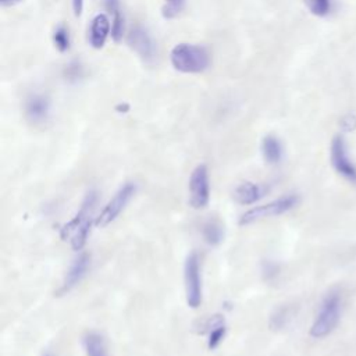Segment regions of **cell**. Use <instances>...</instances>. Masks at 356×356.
Listing matches in <instances>:
<instances>
[{"mask_svg": "<svg viewBox=\"0 0 356 356\" xmlns=\"http://www.w3.org/2000/svg\"><path fill=\"white\" fill-rule=\"evenodd\" d=\"M331 164L339 175L356 185V165L348 154L346 143L342 136H335L331 142Z\"/></svg>", "mask_w": 356, "mask_h": 356, "instance_id": "9c48e42d", "label": "cell"}, {"mask_svg": "<svg viewBox=\"0 0 356 356\" xmlns=\"http://www.w3.org/2000/svg\"><path fill=\"white\" fill-rule=\"evenodd\" d=\"M172 67L184 74H199L209 68L210 54L203 46L179 43L170 53Z\"/></svg>", "mask_w": 356, "mask_h": 356, "instance_id": "7a4b0ae2", "label": "cell"}, {"mask_svg": "<svg viewBox=\"0 0 356 356\" xmlns=\"http://www.w3.org/2000/svg\"><path fill=\"white\" fill-rule=\"evenodd\" d=\"M261 153L268 164H277L282 160L284 147L277 136L266 135L261 140Z\"/></svg>", "mask_w": 356, "mask_h": 356, "instance_id": "2e32d148", "label": "cell"}, {"mask_svg": "<svg viewBox=\"0 0 356 356\" xmlns=\"http://www.w3.org/2000/svg\"><path fill=\"white\" fill-rule=\"evenodd\" d=\"M97 203V193L96 191L90 189L82 203L76 214L61 227L60 236L63 241L68 242L74 250H81L90 234V227L93 222V213Z\"/></svg>", "mask_w": 356, "mask_h": 356, "instance_id": "6da1fadb", "label": "cell"}, {"mask_svg": "<svg viewBox=\"0 0 356 356\" xmlns=\"http://www.w3.org/2000/svg\"><path fill=\"white\" fill-rule=\"evenodd\" d=\"M82 345L86 356H108L104 339L100 334L88 332L82 339Z\"/></svg>", "mask_w": 356, "mask_h": 356, "instance_id": "e0dca14e", "label": "cell"}, {"mask_svg": "<svg viewBox=\"0 0 356 356\" xmlns=\"http://www.w3.org/2000/svg\"><path fill=\"white\" fill-rule=\"evenodd\" d=\"M83 75V68L78 61H72L65 68V76L68 81H78Z\"/></svg>", "mask_w": 356, "mask_h": 356, "instance_id": "603a6c76", "label": "cell"}, {"mask_svg": "<svg viewBox=\"0 0 356 356\" xmlns=\"http://www.w3.org/2000/svg\"><path fill=\"white\" fill-rule=\"evenodd\" d=\"M104 4L111 15V38L115 42H120L124 33V15L121 10V3L120 0H106Z\"/></svg>", "mask_w": 356, "mask_h": 356, "instance_id": "9a60e30c", "label": "cell"}, {"mask_svg": "<svg viewBox=\"0 0 356 356\" xmlns=\"http://www.w3.org/2000/svg\"><path fill=\"white\" fill-rule=\"evenodd\" d=\"M25 117L32 124H43L50 114V100L42 93H32L25 100Z\"/></svg>", "mask_w": 356, "mask_h": 356, "instance_id": "8fae6325", "label": "cell"}, {"mask_svg": "<svg viewBox=\"0 0 356 356\" xmlns=\"http://www.w3.org/2000/svg\"><path fill=\"white\" fill-rule=\"evenodd\" d=\"M21 1L22 0H0V4H1V7H11V6H15Z\"/></svg>", "mask_w": 356, "mask_h": 356, "instance_id": "d4e9b609", "label": "cell"}, {"mask_svg": "<svg viewBox=\"0 0 356 356\" xmlns=\"http://www.w3.org/2000/svg\"><path fill=\"white\" fill-rule=\"evenodd\" d=\"M89 268H90V254H88V253L78 254V257L71 263V266L64 277V281L58 289V293L63 295V293L70 292L72 288H75L83 280V277L88 274Z\"/></svg>", "mask_w": 356, "mask_h": 356, "instance_id": "30bf717a", "label": "cell"}, {"mask_svg": "<svg viewBox=\"0 0 356 356\" xmlns=\"http://www.w3.org/2000/svg\"><path fill=\"white\" fill-rule=\"evenodd\" d=\"M136 184L134 182H125L120 186V189L114 193V196L107 202V204L103 207L100 214L95 220V225L99 228H103L108 224H111L121 211L127 207V204L131 202L134 195L136 193Z\"/></svg>", "mask_w": 356, "mask_h": 356, "instance_id": "5b68a950", "label": "cell"}, {"mask_svg": "<svg viewBox=\"0 0 356 356\" xmlns=\"http://www.w3.org/2000/svg\"><path fill=\"white\" fill-rule=\"evenodd\" d=\"M342 299L338 292H330L321 302L318 313L310 327L313 338H324L331 334L339 323Z\"/></svg>", "mask_w": 356, "mask_h": 356, "instance_id": "3957f363", "label": "cell"}, {"mask_svg": "<svg viewBox=\"0 0 356 356\" xmlns=\"http://www.w3.org/2000/svg\"><path fill=\"white\" fill-rule=\"evenodd\" d=\"M184 282L186 305L192 309H197L202 303V275L199 256L195 252L189 253L185 260Z\"/></svg>", "mask_w": 356, "mask_h": 356, "instance_id": "8992f818", "label": "cell"}, {"mask_svg": "<svg viewBox=\"0 0 356 356\" xmlns=\"http://www.w3.org/2000/svg\"><path fill=\"white\" fill-rule=\"evenodd\" d=\"M72 8L75 15H81L82 10H83V0H72Z\"/></svg>", "mask_w": 356, "mask_h": 356, "instance_id": "cb8c5ba5", "label": "cell"}, {"mask_svg": "<svg viewBox=\"0 0 356 356\" xmlns=\"http://www.w3.org/2000/svg\"><path fill=\"white\" fill-rule=\"evenodd\" d=\"M202 235H203V239L206 241V243L216 246V245L221 243V241L224 238L222 225L217 220H209L203 224Z\"/></svg>", "mask_w": 356, "mask_h": 356, "instance_id": "ac0fdd59", "label": "cell"}, {"mask_svg": "<svg viewBox=\"0 0 356 356\" xmlns=\"http://www.w3.org/2000/svg\"><path fill=\"white\" fill-rule=\"evenodd\" d=\"M206 328H207V332H209L207 348L210 350H213L222 342V339L225 337V332H227V325H225V321H224L222 316H220V314L211 316L206 323Z\"/></svg>", "mask_w": 356, "mask_h": 356, "instance_id": "5bb4252c", "label": "cell"}, {"mask_svg": "<svg viewBox=\"0 0 356 356\" xmlns=\"http://www.w3.org/2000/svg\"><path fill=\"white\" fill-rule=\"evenodd\" d=\"M267 192V188L261 184H256V182H250V181H245L242 184H239L235 191H234V199L239 203V204H253L257 200H260Z\"/></svg>", "mask_w": 356, "mask_h": 356, "instance_id": "4fadbf2b", "label": "cell"}, {"mask_svg": "<svg viewBox=\"0 0 356 356\" xmlns=\"http://www.w3.org/2000/svg\"><path fill=\"white\" fill-rule=\"evenodd\" d=\"M210 202L209 170L204 164H199L189 178V204L193 209H204Z\"/></svg>", "mask_w": 356, "mask_h": 356, "instance_id": "52a82bcc", "label": "cell"}, {"mask_svg": "<svg viewBox=\"0 0 356 356\" xmlns=\"http://www.w3.org/2000/svg\"><path fill=\"white\" fill-rule=\"evenodd\" d=\"M129 47L142 58V61L152 64L157 58V46L146 28L136 25L131 29L127 39Z\"/></svg>", "mask_w": 356, "mask_h": 356, "instance_id": "ba28073f", "label": "cell"}, {"mask_svg": "<svg viewBox=\"0 0 356 356\" xmlns=\"http://www.w3.org/2000/svg\"><path fill=\"white\" fill-rule=\"evenodd\" d=\"M289 318H291V310L288 307H281V309L275 310V313L271 316L270 327L274 330L284 328L288 324Z\"/></svg>", "mask_w": 356, "mask_h": 356, "instance_id": "44dd1931", "label": "cell"}, {"mask_svg": "<svg viewBox=\"0 0 356 356\" xmlns=\"http://www.w3.org/2000/svg\"><path fill=\"white\" fill-rule=\"evenodd\" d=\"M184 3L185 0H165V6L163 7V15L165 18H174L182 10Z\"/></svg>", "mask_w": 356, "mask_h": 356, "instance_id": "7402d4cb", "label": "cell"}, {"mask_svg": "<svg viewBox=\"0 0 356 356\" xmlns=\"http://www.w3.org/2000/svg\"><path fill=\"white\" fill-rule=\"evenodd\" d=\"M44 356H51V355H49V353H47V355H44Z\"/></svg>", "mask_w": 356, "mask_h": 356, "instance_id": "484cf974", "label": "cell"}, {"mask_svg": "<svg viewBox=\"0 0 356 356\" xmlns=\"http://www.w3.org/2000/svg\"><path fill=\"white\" fill-rule=\"evenodd\" d=\"M51 39H53V44L54 47L60 51V53H64L70 49V43H71V39H70V32L68 29L64 26V25H57L53 31V35H51Z\"/></svg>", "mask_w": 356, "mask_h": 356, "instance_id": "d6986e66", "label": "cell"}, {"mask_svg": "<svg viewBox=\"0 0 356 356\" xmlns=\"http://www.w3.org/2000/svg\"><path fill=\"white\" fill-rule=\"evenodd\" d=\"M111 32V22L106 14H96L89 28V43L95 49H102Z\"/></svg>", "mask_w": 356, "mask_h": 356, "instance_id": "7c38bea8", "label": "cell"}, {"mask_svg": "<svg viewBox=\"0 0 356 356\" xmlns=\"http://www.w3.org/2000/svg\"><path fill=\"white\" fill-rule=\"evenodd\" d=\"M298 203H299V197L295 193L281 196V197H278L275 200H271L266 204L249 209L248 211H245L241 216L239 224L241 225H248V224H252V222L268 218V217L281 216V214L292 210Z\"/></svg>", "mask_w": 356, "mask_h": 356, "instance_id": "277c9868", "label": "cell"}, {"mask_svg": "<svg viewBox=\"0 0 356 356\" xmlns=\"http://www.w3.org/2000/svg\"><path fill=\"white\" fill-rule=\"evenodd\" d=\"M307 10L316 17H327L331 11V0H303Z\"/></svg>", "mask_w": 356, "mask_h": 356, "instance_id": "ffe728a7", "label": "cell"}]
</instances>
